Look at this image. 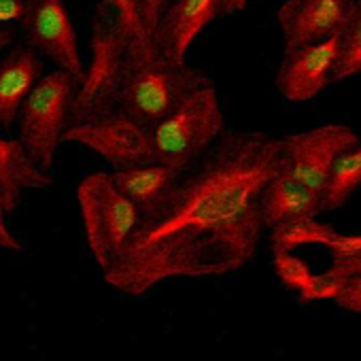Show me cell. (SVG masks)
Wrapping results in <instances>:
<instances>
[{
	"label": "cell",
	"mask_w": 361,
	"mask_h": 361,
	"mask_svg": "<svg viewBox=\"0 0 361 361\" xmlns=\"http://www.w3.org/2000/svg\"><path fill=\"white\" fill-rule=\"evenodd\" d=\"M207 83V77L188 62H174L157 49L147 56H130L117 111L153 128Z\"/></svg>",
	"instance_id": "2"
},
{
	"label": "cell",
	"mask_w": 361,
	"mask_h": 361,
	"mask_svg": "<svg viewBox=\"0 0 361 361\" xmlns=\"http://www.w3.org/2000/svg\"><path fill=\"white\" fill-rule=\"evenodd\" d=\"M226 115L217 90L207 83L151 128L157 161L183 172L221 136Z\"/></svg>",
	"instance_id": "4"
},
{
	"label": "cell",
	"mask_w": 361,
	"mask_h": 361,
	"mask_svg": "<svg viewBox=\"0 0 361 361\" xmlns=\"http://www.w3.org/2000/svg\"><path fill=\"white\" fill-rule=\"evenodd\" d=\"M106 7L128 39L130 56H147L155 51L145 16V0H106Z\"/></svg>",
	"instance_id": "18"
},
{
	"label": "cell",
	"mask_w": 361,
	"mask_h": 361,
	"mask_svg": "<svg viewBox=\"0 0 361 361\" xmlns=\"http://www.w3.org/2000/svg\"><path fill=\"white\" fill-rule=\"evenodd\" d=\"M90 51V64L73 100V123L111 115L119 106L130 45L109 7L94 20Z\"/></svg>",
	"instance_id": "3"
},
{
	"label": "cell",
	"mask_w": 361,
	"mask_h": 361,
	"mask_svg": "<svg viewBox=\"0 0 361 361\" xmlns=\"http://www.w3.org/2000/svg\"><path fill=\"white\" fill-rule=\"evenodd\" d=\"M361 185V145L346 151L334 166L323 190V213L340 209Z\"/></svg>",
	"instance_id": "19"
},
{
	"label": "cell",
	"mask_w": 361,
	"mask_h": 361,
	"mask_svg": "<svg viewBox=\"0 0 361 361\" xmlns=\"http://www.w3.org/2000/svg\"><path fill=\"white\" fill-rule=\"evenodd\" d=\"M281 170V138L224 134L142 211L134 234L102 272L104 281L126 295H142L170 279L243 268L266 230L262 194Z\"/></svg>",
	"instance_id": "1"
},
{
	"label": "cell",
	"mask_w": 361,
	"mask_h": 361,
	"mask_svg": "<svg viewBox=\"0 0 361 361\" xmlns=\"http://www.w3.org/2000/svg\"><path fill=\"white\" fill-rule=\"evenodd\" d=\"M338 37L340 47L331 83L350 79L361 73V0H353L348 18Z\"/></svg>",
	"instance_id": "20"
},
{
	"label": "cell",
	"mask_w": 361,
	"mask_h": 361,
	"mask_svg": "<svg viewBox=\"0 0 361 361\" xmlns=\"http://www.w3.org/2000/svg\"><path fill=\"white\" fill-rule=\"evenodd\" d=\"M16 41V30L9 26H0V51L7 49Z\"/></svg>",
	"instance_id": "28"
},
{
	"label": "cell",
	"mask_w": 361,
	"mask_h": 361,
	"mask_svg": "<svg viewBox=\"0 0 361 361\" xmlns=\"http://www.w3.org/2000/svg\"><path fill=\"white\" fill-rule=\"evenodd\" d=\"M170 5V0H145V16H147V24L151 30V37L155 32V26L161 18V13L166 11V7Z\"/></svg>",
	"instance_id": "26"
},
{
	"label": "cell",
	"mask_w": 361,
	"mask_h": 361,
	"mask_svg": "<svg viewBox=\"0 0 361 361\" xmlns=\"http://www.w3.org/2000/svg\"><path fill=\"white\" fill-rule=\"evenodd\" d=\"M77 202L87 247L104 272L134 234L142 211L113 183L109 172L83 176L77 188Z\"/></svg>",
	"instance_id": "5"
},
{
	"label": "cell",
	"mask_w": 361,
	"mask_h": 361,
	"mask_svg": "<svg viewBox=\"0 0 361 361\" xmlns=\"http://www.w3.org/2000/svg\"><path fill=\"white\" fill-rule=\"evenodd\" d=\"M24 28L28 45L51 60L60 71L71 73L79 85L85 75V66L64 0H32V7L24 20Z\"/></svg>",
	"instance_id": "9"
},
{
	"label": "cell",
	"mask_w": 361,
	"mask_h": 361,
	"mask_svg": "<svg viewBox=\"0 0 361 361\" xmlns=\"http://www.w3.org/2000/svg\"><path fill=\"white\" fill-rule=\"evenodd\" d=\"M342 234L336 232L331 226L321 224L317 217H302L287 224H281L272 228L270 232V245L274 251H295L304 245H321L331 249Z\"/></svg>",
	"instance_id": "17"
},
{
	"label": "cell",
	"mask_w": 361,
	"mask_h": 361,
	"mask_svg": "<svg viewBox=\"0 0 361 361\" xmlns=\"http://www.w3.org/2000/svg\"><path fill=\"white\" fill-rule=\"evenodd\" d=\"M331 251V268L327 270L334 279L344 281L361 274V234H342Z\"/></svg>",
	"instance_id": "22"
},
{
	"label": "cell",
	"mask_w": 361,
	"mask_h": 361,
	"mask_svg": "<svg viewBox=\"0 0 361 361\" xmlns=\"http://www.w3.org/2000/svg\"><path fill=\"white\" fill-rule=\"evenodd\" d=\"M274 272L281 283L293 291H298L302 302H310V293L317 283V274L293 255V251H274Z\"/></svg>",
	"instance_id": "21"
},
{
	"label": "cell",
	"mask_w": 361,
	"mask_h": 361,
	"mask_svg": "<svg viewBox=\"0 0 361 361\" xmlns=\"http://www.w3.org/2000/svg\"><path fill=\"white\" fill-rule=\"evenodd\" d=\"M259 209L264 226L272 230L281 224L302 217H317L323 213V194L308 188L293 174L281 170L266 185Z\"/></svg>",
	"instance_id": "13"
},
{
	"label": "cell",
	"mask_w": 361,
	"mask_h": 361,
	"mask_svg": "<svg viewBox=\"0 0 361 361\" xmlns=\"http://www.w3.org/2000/svg\"><path fill=\"white\" fill-rule=\"evenodd\" d=\"M62 142H77L96 151L115 166V170L157 161L151 128L134 121L121 111H113L111 115L92 121L71 123Z\"/></svg>",
	"instance_id": "7"
},
{
	"label": "cell",
	"mask_w": 361,
	"mask_h": 361,
	"mask_svg": "<svg viewBox=\"0 0 361 361\" xmlns=\"http://www.w3.org/2000/svg\"><path fill=\"white\" fill-rule=\"evenodd\" d=\"M77 79L66 71L45 73L20 113V140L43 168L51 170L64 132L73 123V100Z\"/></svg>",
	"instance_id": "6"
},
{
	"label": "cell",
	"mask_w": 361,
	"mask_h": 361,
	"mask_svg": "<svg viewBox=\"0 0 361 361\" xmlns=\"http://www.w3.org/2000/svg\"><path fill=\"white\" fill-rule=\"evenodd\" d=\"M180 172L174 168L161 164V161H149V164H138L130 168H117L111 172L113 183L140 209L147 211L151 209L176 180Z\"/></svg>",
	"instance_id": "16"
},
{
	"label": "cell",
	"mask_w": 361,
	"mask_h": 361,
	"mask_svg": "<svg viewBox=\"0 0 361 361\" xmlns=\"http://www.w3.org/2000/svg\"><path fill=\"white\" fill-rule=\"evenodd\" d=\"M32 0H0V26L24 24Z\"/></svg>",
	"instance_id": "24"
},
{
	"label": "cell",
	"mask_w": 361,
	"mask_h": 361,
	"mask_svg": "<svg viewBox=\"0 0 361 361\" xmlns=\"http://www.w3.org/2000/svg\"><path fill=\"white\" fill-rule=\"evenodd\" d=\"M357 145L359 136L346 123H325L285 136L281 138L283 170L323 194L336 161Z\"/></svg>",
	"instance_id": "8"
},
{
	"label": "cell",
	"mask_w": 361,
	"mask_h": 361,
	"mask_svg": "<svg viewBox=\"0 0 361 361\" xmlns=\"http://www.w3.org/2000/svg\"><path fill=\"white\" fill-rule=\"evenodd\" d=\"M353 0H285L276 20L285 49L310 45L338 35L348 18Z\"/></svg>",
	"instance_id": "11"
},
{
	"label": "cell",
	"mask_w": 361,
	"mask_h": 361,
	"mask_svg": "<svg viewBox=\"0 0 361 361\" xmlns=\"http://www.w3.org/2000/svg\"><path fill=\"white\" fill-rule=\"evenodd\" d=\"M334 302L350 312L361 314V274L344 279L334 295Z\"/></svg>",
	"instance_id": "23"
},
{
	"label": "cell",
	"mask_w": 361,
	"mask_h": 361,
	"mask_svg": "<svg viewBox=\"0 0 361 361\" xmlns=\"http://www.w3.org/2000/svg\"><path fill=\"white\" fill-rule=\"evenodd\" d=\"M247 9V0H224V13L226 16H234L238 11Z\"/></svg>",
	"instance_id": "27"
},
{
	"label": "cell",
	"mask_w": 361,
	"mask_h": 361,
	"mask_svg": "<svg viewBox=\"0 0 361 361\" xmlns=\"http://www.w3.org/2000/svg\"><path fill=\"white\" fill-rule=\"evenodd\" d=\"M43 77L39 51L30 45L13 47L0 60V128H11L20 117L26 98Z\"/></svg>",
	"instance_id": "14"
},
{
	"label": "cell",
	"mask_w": 361,
	"mask_h": 361,
	"mask_svg": "<svg viewBox=\"0 0 361 361\" xmlns=\"http://www.w3.org/2000/svg\"><path fill=\"white\" fill-rule=\"evenodd\" d=\"M219 13H224V0H174L155 26V49L174 62H188L192 43Z\"/></svg>",
	"instance_id": "12"
},
{
	"label": "cell",
	"mask_w": 361,
	"mask_h": 361,
	"mask_svg": "<svg viewBox=\"0 0 361 361\" xmlns=\"http://www.w3.org/2000/svg\"><path fill=\"white\" fill-rule=\"evenodd\" d=\"M54 183L20 138L0 136V200L5 209L16 211L24 190H45Z\"/></svg>",
	"instance_id": "15"
},
{
	"label": "cell",
	"mask_w": 361,
	"mask_h": 361,
	"mask_svg": "<svg viewBox=\"0 0 361 361\" xmlns=\"http://www.w3.org/2000/svg\"><path fill=\"white\" fill-rule=\"evenodd\" d=\"M7 213H9V211L5 209L3 200H0V247H3V249H9V251H13V253H22V251H24L22 243L16 238V234H13V232L9 230V226H7V219H5Z\"/></svg>",
	"instance_id": "25"
},
{
	"label": "cell",
	"mask_w": 361,
	"mask_h": 361,
	"mask_svg": "<svg viewBox=\"0 0 361 361\" xmlns=\"http://www.w3.org/2000/svg\"><path fill=\"white\" fill-rule=\"evenodd\" d=\"M338 35L319 43L285 49L276 87L287 102H308L331 83L340 47Z\"/></svg>",
	"instance_id": "10"
}]
</instances>
